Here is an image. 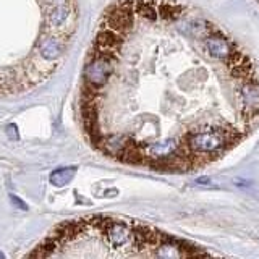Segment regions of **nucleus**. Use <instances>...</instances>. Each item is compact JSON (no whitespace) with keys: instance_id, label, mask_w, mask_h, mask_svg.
Returning a JSON list of instances; mask_svg holds the SVG:
<instances>
[{"instance_id":"nucleus-2","label":"nucleus","mask_w":259,"mask_h":259,"mask_svg":"<svg viewBox=\"0 0 259 259\" xmlns=\"http://www.w3.org/2000/svg\"><path fill=\"white\" fill-rule=\"evenodd\" d=\"M132 24H133V0H126V2L115 5L105 15V26H107V29L117 32V34L130 31Z\"/></svg>"},{"instance_id":"nucleus-5","label":"nucleus","mask_w":259,"mask_h":259,"mask_svg":"<svg viewBox=\"0 0 259 259\" xmlns=\"http://www.w3.org/2000/svg\"><path fill=\"white\" fill-rule=\"evenodd\" d=\"M227 65H229L232 76H235L237 79H243L245 83H257L253 63L249 62V59L243 52L233 51L232 55L227 59Z\"/></svg>"},{"instance_id":"nucleus-3","label":"nucleus","mask_w":259,"mask_h":259,"mask_svg":"<svg viewBox=\"0 0 259 259\" xmlns=\"http://www.w3.org/2000/svg\"><path fill=\"white\" fill-rule=\"evenodd\" d=\"M113 60L112 57H104V55H94L91 63L86 67L84 76L89 86L101 88L109 81V76L113 71Z\"/></svg>"},{"instance_id":"nucleus-9","label":"nucleus","mask_w":259,"mask_h":259,"mask_svg":"<svg viewBox=\"0 0 259 259\" xmlns=\"http://www.w3.org/2000/svg\"><path fill=\"white\" fill-rule=\"evenodd\" d=\"M206 49L209 55H212L214 59L219 60H227L235 51L233 46L222 36H210L206 39Z\"/></svg>"},{"instance_id":"nucleus-15","label":"nucleus","mask_w":259,"mask_h":259,"mask_svg":"<svg viewBox=\"0 0 259 259\" xmlns=\"http://www.w3.org/2000/svg\"><path fill=\"white\" fill-rule=\"evenodd\" d=\"M70 5L63 4V5H59L55 7L54 10L49 15V23L52 24V26H62V24L67 21V18L70 16Z\"/></svg>"},{"instance_id":"nucleus-7","label":"nucleus","mask_w":259,"mask_h":259,"mask_svg":"<svg viewBox=\"0 0 259 259\" xmlns=\"http://www.w3.org/2000/svg\"><path fill=\"white\" fill-rule=\"evenodd\" d=\"M96 52L94 55H104V57H112L115 59L120 46H121V39L117 32H113L110 29H102L99 34L96 36Z\"/></svg>"},{"instance_id":"nucleus-8","label":"nucleus","mask_w":259,"mask_h":259,"mask_svg":"<svg viewBox=\"0 0 259 259\" xmlns=\"http://www.w3.org/2000/svg\"><path fill=\"white\" fill-rule=\"evenodd\" d=\"M177 151H178L177 140H165V141H160V143H152V144H148L143 148L144 156L151 157L152 160H160V159L170 157Z\"/></svg>"},{"instance_id":"nucleus-14","label":"nucleus","mask_w":259,"mask_h":259,"mask_svg":"<svg viewBox=\"0 0 259 259\" xmlns=\"http://www.w3.org/2000/svg\"><path fill=\"white\" fill-rule=\"evenodd\" d=\"M185 8L175 2H162L157 8V15H160L165 20H175L183 13Z\"/></svg>"},{"instance_id":"nucleus-17","label":"nucleus","mask_w":259,"mask_h":259,"mask_svg":"<svg viewBox=\"0 0 259 259\" xmlns=\"http://www.w3.org/2000/svg\"><path fill=\"white\" fill-rule=\"evenodd\" d=\"M51 2H55V0H51Z\"/></svg>"},{"instance_id":"nucleus-1","label":"nucleus","mask_w":259,"mask_h":259,"mask_svg":"<svg viewBox=\"0 0 259 259\" xmlns=\"http://www.w3.org/2000/svg\"><path fill=\"white\" fill-rule=\"evenodd\" d=\"M238 140L240 135L232 132V130L209 128L188 133L185 138V146L191 152V156H194V154L196 156H214V154L230 148Z\"/></svg>"},{"instance_id":"nucleus-11","label":"nucleus","mask_w":259,"mask_h":259,"mask_svg":"<svg viewBox=\"0 0 259 259\" xmlns=\"http://www.w3.org/2000/svg\"><path fill=\"white\" fill-rule=\"evenodd\" d=\"M130 140L126 136L123 135H113V136H107V138H104L102 140V144H101V148L105 151V152H109L112 154V156H118V154L121 152V149L125 148L126 143Z\"/></svg>"},{"instance_id":"nucleus-4","label":"nucleus","mask_w":259,"mask_h":259,"mask_svg":"<svg viewBox=\"0 0 259 259\" xmlns=\"http://www.w3.org/2000/svg\"><path fill=\"white\" fill-rule=\"evenodd\" d=\"M133 222L130 221H117V219H110L109 225L104 229L105 240L113 248H125L132 246L133 243Z\"/></svg>"},{"instance_id":"nucleus-10","label":"nucleus","mask_w":259,"mask_h":259,"mask_svg":"<svg viewBox=\"0 0 259 259\" xmlns=\"http://www.w3.org/2000/svg\"><path fill=\"white\" fill-rule=\"evenodd\" d=\"M63 52V42L59 37H46L39 42V54L46 60L59 59Z\"/></svg>"},{"instance_id":"nucleus-13","label":"nucleus","mask_w":259,"mask_h":259,"mask_svg":"<svg viewBox=\"0 0 259 259\" xmlns=\"http://www.w3.org/2000/svg\"><path fill=\"white\" fill-rule=\"evenodd\" d=\"M76 175V167H65V168H57L51 174V182L55 186H63L71 182V178Z\"/></svg>"},{"instance_id":"nucleus-12","label":"nucleus","mask_w":259,"mask_h":259,"mask_svg":"<svg viewBox=\"0 0 259 259\" xmlns=\"http://www.w3.org/2000/svg\"><path fill=\"white\" fill-rule=\"evenodd\" d=\"M133 10L138 12L144 18H148L151 21H154L157 18V8L154 7V4L151 0H133Z\"/></svg>"},{"instance_id":"nucleus-6","label":"nucleus","mask_w":259,"mask_h":259,"mask_svg":"<svg viewBox=\"0 0 259 259\" xmlns=\"http://www.w3.org/2000/svg\"><path fill=\"white\" fill-rule=\"evenodd\" d=\"M243 118L253 121L259 117V88L257 83H245L241 88Z\"/></svg>"},{"instance_id":"nucleus-16","label":"nucleus","mask_w":259,"mask_h":259,"mask_svg":"<svg viewBox=\"0 0 259 259\" xmlns=\"http://www.w3.org/2000/svg\"><path fill=\"white\" fill-rule=\"evenodd\" d=\"M10 199H12V202H13V204H16V206H18L20 209H23V210H26V209H28V206L24 204V202H23L21 199H18V198H16L15 194H12V196H10Z\"/></svg>"}]
</instances>
